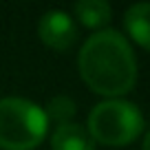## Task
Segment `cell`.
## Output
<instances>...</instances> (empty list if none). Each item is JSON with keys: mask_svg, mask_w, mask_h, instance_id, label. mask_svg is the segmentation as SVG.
Segmentation results:
<instances>
[{"mask_svg": "<svg viewBox=\"0 0 150 150\" xmlns=\"http://www.w3.org/2000/svg\"><path fill=\"white\" fill-rule=\"evenodd\" d=\"M124 27L139 47L150 51V2H135L124 13Z\"/></svg>", "mask_w": 150, "mask_h": 150, "instance_id": "obj_6", "label": "cell"}, {"mask_svg": "<svg viewBox=\"0 0 150 150\" xmlns=\"http://www.w3.org/2000/svg\"><path fill=\"white\" fill-rule=\"evenodd\" d=\"M73 11H75V18L84 27L99 29V31L112 18V9L106 0H80V2H75Z\"/></svg>", "mask_w": 150, "mask_h": 150, "instance_id": "obj_7", "label": "cell"}, {"mask_svg": "<svg viewBox=\"0 0 150 150\" xmlns=\"http://www.w3.org/2000/svg\"><path fill=\"white\" fill-rule=\"evenodd\" d=\"M141 150H150V130L144 135V141H141Z\"/></svg>", "mask_w": 150, "mask_h": 150, "instance_id": "obj_9", "label": "cell"}, {"mask_svg": "<svg viewBox=\"0 0 150 150\" xmlns=\"http://www.w3.org/2000/svg\"><path fill=\"white\" fill-rule=\"evenodd\" d=\"M38 35L53 51H69L77 40V27H75V20L66 11L53 9L40 18Z\"/></svg>", "mask_w": 150, "mask_h": 150, "instance_id": "obj_4", "label": "cell"}, {"mask_svg": "<svg viewBox=\"0 0 150 150\" xmlns=\"http://www.w3.org/2000/svg\"><path fill=\"white\" fill-rule=\"evenodd\" d=\"M86 130L95 144L128 146L144 132V115L139 106L128 99H104L88 112Z\"/></svg>", "mask_w": 150, "mask_h": 150, "instance_id": "obj_2", "label": "cell"}, {"mask_svg": "<svg viewBox=\"0 0 150 150\" xmlns=\"http://www.w3.org/2000/svg\"><path fill=\"white\" fill-rule=\"evenodd\" d=\"M47 135V115L42 106L24 97L0 99V148L31 150Z\"/></svg>", "mask_w": 150, "mask_h": 150, "instance_id": "obj_3", "label": "cell"}, {"mask_svg": "<svg viewBox=\"0 0 150 150\" xmlns=\"http://www.w3.org/2000/svg\"><path fill=\"white\" fill-rule=\"evenodd\" d=\"M77 69L82 82L106 99L122 97L137 84V57L126 35L115 29H102L86 38Z\"/></svg>", "mask_w": 150, "mask_h": 150, "instance_id": "obj_1", "label": "cell"}, {"mask_svg": "<svg viewBox=\"0 0 150 150\" xmlns=\"http://www.w3.org/2000/svg\"><path fill=\"white\" fill-rule=\"evenodd\" d=\"M51 148L53 150H95V141L84 126L75 122L60 124L51 132Z\"/></svg>", "mask_w": 150, "mask_h": 150, "instance_id": "obj_5", "label": "cell"}, {"mask_svg": "<svg viewBox=\"0 0 150 150\" xmlns=\"http://www.w3.org/2000/svg\"><path fill=\"white\" fill-rule=\"evenodd\" d=\"M44 115H47V122L51 119L53 124H69L73 122L75 117V110H77V106H75V102L69 97V95H55V97L49 99L47 108H42Z\"/></svg>", "mask_w": 150, "mask_h": 150, "instance_id": "obj_8", "label": "cell"}]
</instances>
